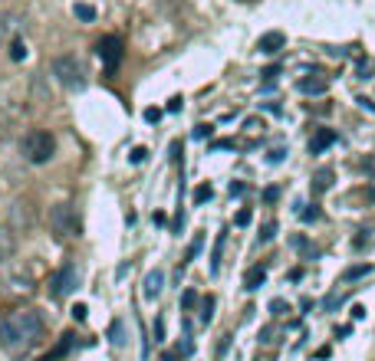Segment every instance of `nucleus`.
<instances>
[{"label": "nucleus", "instance_id": "nucleus-1", "mask_svg": "<svg viewBox=\"0 0 375 361\" xmlns=\"http://www.w3.org/2000/svg\"><path fill=\"white\" fill-rule=\"evenodd\" d=\"M46 322L36 309H17V312H7L0 319V345L7 351H23L33 348L36 341L43 339Z\"/></svg>", "mask_w": 375, "mask_h": 361}, {"label": "nucleus", "instance_id": "nucleus-2", "mask_svg": "<svg viewBox=\"0 0 375 361\" xmlns=\"http://www.w3.org/2000/svg\"><path fill=\"white\" fill-rule=\"evenodd\" d=\"M23 158L30 161V164H46V161L53 158L56 151V141L50 132H43V128H33V132H27L23 135Z\"/></svg>", "mask_w": 375, "mask_h": 361}, {"label": "nucleus", "instance_id": "nucleus-3", "mask_svg": "<svg viewBox=\"0 0 375 361\" xmlns=\"http://www.w3.org/2000/svg\"><path fill=\"white\" fill-rule=\"evenodd\" d=\"M53 76L66 89H83V85H86V69H83V63H79L76 56H56Z\"/></svg>", "mask_w": 375, "mask_h": 361}, {"label": "nucleus", "instance_id": "nucleus-4", "mask_svg": "<svg viewBox=\"0 0 375 361\" xmlns=\"http://www.w3.org/2000/svg\"><path fill=\"white\" fill-rule=\"evenodd\" d=\"M50 227L60 240H69V236H79V220H76V211L69 204H56L50 207Z\"/></svg>", "mask_w": 375, "mask_h": 361}, {"label": "nucleus", "instance_id": "nucleus-5", "mask_svg": "<svg viewBox=\"0 0 375 361\" xmlns=\"http://www.w3.org/2000/svg\"><path fill=\"white\" fill-rule=\"evenodd\" d=\"M76 283H79V273H76V266L73 263H66L60 266L53 273V279H50V296L53 299H66L69 292L76 289Z\"/></svg>", "mask_w": 375, "mask_h": 361}, {"label": "nucleus", "instance_id": "nucleus-6", "mask_svg": "<svg viewBox=\"0 0 375 361\" xmlns=\"http://www.w3.org/2000/svg\"><path fill=\"white\" fill-rule=\"evenodd\" d=\"M96 53L109 69H116V66L122 63V40H118V36H102V40L96 43Z\"/></svg>", "mask_w": 375, "mask_h": 361}, {"label": "nucleus", "instance_id": "nucleus-7", "mask_svg": "<svg viewBox=\"0 0 375 361\" xmlns=\"http://www.w3.org/2000/svg\"><path fill=\"white\" fill-rule=\"evenodd\" d=\"M296 89H300L303 96H322V92L329 89V76H320V73L303 76L300 83H296Z\"/></svg>", "mask_w": 375, "mask_h": 361}, {"label": "nucleus", "instance_id": "nucleus-8", "mask_svg": "<svg viewBox=\"0 0 375 361\" xmlns=\"http://www.w3.org/2000/svg\"><path fill=\"white\" fill-rule=\"evenodd\" d=\"M283 43H287V36H283V33H280V30H270V33H264V36H260L257 50H260V53H267V56H273L277 50H283Z\"/></svg>", "mask_w": 375, "mask_h": 361}, {"label": "nucleus", "instance_id": "nucleus-9", "mask_svg": "<svg viewBox=\"0 0 375 361\" xmlns=\"http://www.w3.org/2000/svg\"><path fill=\"white\" fill-rule=\"evenodd\" d=\"M329 145H336V132H332V128H320V132L313 135V141H310V151L313 155H322Z\"/></svg>", "mask_w": 375, "mask_h": 361}, {"label": "nucleus", "instance_id": "nucleus-10", "mask_svg": "<svg viewBox=\"0 0 375 361\" xmlns=\"http://www.w3.org/2000/svg\"><path fill=\"white\" fill-rule=\"evenodd\" d=\"M161 289H165V273L161 269H151L145 276V299H158Z\"/></svg>", "mask_w": 375, "mask_h": 361}, {"label": "nucleus", "instance_id": "nucleus-11", "mask_svg": "<svg viewBox=\"0 0 375 361\" xmlns=\"http://www.w3.org/2000/svg\"><path fill=\"white\" fill-rule=\"evenodd\" d=\"M13 250H17V240H13V234L7 230V227H0V263H4V260H11Z\"/></svg>", "mask_w": 375, "mask_h": 361}, {"label": "nucleus", "instance_id": "nucleus-12", "mask_svg": "<svg viewBox=\"0 0 375 361\" xmlns=\"http://www.w3.org/2000/svg\"><path fill=\"white\" fill-rule=\"evenodd\" d=\"M264 279H267V269L264 266H254V269H247V276H244V289H260L264 286Z\"/></svg>", "mask_w": 375, "mask_h": 361}, {"label": "nucleus", "instance_id": "nucleus-13", "mask_svg": "<svg viewBox=\"0 0 375 361\" xmlns=\"http://www.w3.org/2000/svg\"><path fill=\"white\" fill-rule=\"evenodd\" d=\"M326 187H332V171L326 168V171H316V180H313V191L320 194V191H326Z\"/></svg>", "mask_w": 375, "mask_h": 361}, {"label": "nucleus", "instance_id": "nucleus-14", "mask_svg": "<svg viewBox=\"0 0 375 361\" xmlns=\"http://www.w3.org/2000/svg\"><path fill=\"white\" fill-rule=\"evenodd\" d=\"M73 13H76V17H79V20H96V10H93V7H89V3H76V7H73Z\"/></svg>", "mask_w": 375, "mask_h": 361}, {"label": "nucleus", "instance_id": "nucleus-15", "mask_svg": "<svg viewBox=\"0 0 375 361\" xmlns=\"http://www.w3.org/2000/svg\"><path fill=\"white\" fill-rule=\"evenodd\" d=\"M211 316H214V299L207 296V299H201V322L204 325L211 322Z\"/></svg>", "mask_w": 375, "mask_h": 361}, {"label": "nucleus", "instance_id": "nucleus-16", "mask_svg": "<svg viewBox=\"0 0 375 361\" xmlns=\"http://www.w3.org/2000/svg\"><path fill=\"white\" fill-rule=\"evenodd\" d=\"M23 56H27V43H23V40H13L11 43V59H17V63H20Z\"/></svg>", "mask_w": 375, "mask_h": 361}, {"label": "nucleus", "instance_id": "nucleus-17", "mask_svg": "<svg viewBox=\"0 0 375 361\" xmlns=\"http://www.w3.org/2000/svg\"><path fill=\"white\" fill-rule=\"evenodd\" d=\"M211 184H201V187H198V191H194V204H204V201H211Z\"/></svg>", "mask_w": 375, "mask_h": 361}, {"label": "nucleus", "instance_id": "nucleus-18", "mask_svg": "<svg viewBox=\"0 0 375 361\" xmlns=\"http://www.w3.org/2000/svg\"><path fill=\"white\" fill-rule=\"evenodd\" d=\"M221 246H224V234H221V240H217V246H214V260H211V273H217V269H221Z\"/></svg>", "mask_w": 375, "mask_h": 361}, {"label": "nucleus", "instance_id": "nucleus-19", "mask_svg": "<svg viewBox=\"0 0 375 361\" xmlns=\"http://www.w3.org/2000/svg\"><path fill=\"white\" fill-rule=\"evenodd\" d=\"M194 306H198V292H194V289H188V292L182 296V309H194Z\"/></svg>", "mask_w": 375, "mask_h": 361}, {"label": "nucleus", "instance_id": "nucleus-20", "mask_svg": "<svg viewBox=\"0 0 375 361\" xmlns=\"http://www.w3.org/2000/svg\"><path fill=\"white\" fill-rule=\"evenodd\" d=\"M273 234H277V223H273V220L264 223V230H260V243H267V240H270Z\"/></svg>", "mask_w": 375, "mask_h": 361}, {"label": "nucleus", "instance_id": "nucleus-21", "mask_svg": "<svg viewBox=\"0 0 375 361\" xmlns=\"http://www.w3.org/2000/svg\"><path fill=\"white\" fill-rule=\"evenodd\" d=\"M369 269H372V266H355V269H349V273H346V283H349V279H359V276H365V273H369Z\"/></svg>", "mask_w": 375, "mask_h": 361}, {"label": "nucleus", "instance_id": "nucleus-22", "mask_svg": "<svg viewBox=\"0 0 375 361\" xmlns=\"http://www.w3.org/2000/svg\"><path fill=\"white\" fill-rule=\"evenodd\" d=\"M13 27H17V17H0V36H4V33H11Z\"/></svg>", "mask_w": 375, "mask_h": 361}, {"label": "nucleus", "instance_id": "nucleus-23", "mask_svg": "<svg viewBox=\"0 0 375 361\" xmlns=\"http://www.w3.org/2000/svg\"><path fill=\"white\" fill-rule=\"evenodd\" d=\"M300 217H303V220H316V217H320V211H316V207H306Z\"/></svg>", "mask_w": 375, "mask_h": 361}, {"label": "nucleus", "instance_id": "nucleus-24", "mask_svg": "<svg viewBox=\"0 0 375 361\" xmlns=\"http://www.w3.org/2000/svg\"><path fill=\"white\" fill-rule=\"evenodd\" d=\"M158 118H161L158 108H145V122H158Z\"/></svg>", "mask_w": 375, "mask_h": 361}, {"label": "nucleus", "instance_id": "nucleus-25", "mask_svg": "<svg viewBox=\"0 0 375 361\" xmlns=\"http://www.w3.org/2000/svg\"><path fill=\"white\" fill-rule=\"evenodd\" d=\"M250 223V211H240L237 213V227H247Z\"/></svg>", "mask_w": 375, "mask_h": 361}, {"label": "nucleus", "instance_id": "nucleus-26", "mask_svg": "<svg viewBox=\"0 0 375 361\" xmlns=\"http://www.w3.org/2000/svg\"><path fill=\"white\" fill-rule=\"evenodd\" d=\"M112 341H116V345H122V325H118V322L112 325Z\"/></svg>", "mask_w": 375, "mask_h": 361}, {"label": "nucleus", "instance_id": "nucleus-27", "mask_svg": "<svg viewBox=\"0 0 375 361\" xmlns=\"http://www.w3.org/2000/svg\"><path fill=\"white\" fill-rule=\"evenodd\" d=\"M145 155H149V151H145V148H135V151H132V161L139 164V161H145Z\"/></svg>", "mask_w": 375, "mask_h": 361}, {"label": "nucleus", "instance_id": "nucleus-28", "mask_svg": "<svg viewBox=\"0 0 375 361\" xmlns=\"http://www.w3.org/2000/svg\"><path fill=\"white\" fill-rule=\"evenodd\" d=\"M194 135H198V139H204V135H211V125H198V128H194Z\"/></svg>", "mask_w": 375, "mask_h": 361}, {"label": "nucleus", "instance_id": "nucleus-29", "mask_svg": "<svg viewBox=\"0 0 375 361\" xmlns=\"http://www.w3.org/2000/svg\"><path fill=\"white\" fill-rule=\"evenodd\" d=\"M73 316L83 322V319H86V306H76V309H73Z\"/></svg>", "mask_w": 375, "mask_h": 361}, {"label": "nucleus", "instance_id": "nucleus-30", "mask_svg": "<svg viewBox=\"0 0 375 361\" xmlns=\"http://www.w3.org/2000/svg\"><path fill=\"white\" fill-rule=\"evenodd\" d=\"M264 201H277V187H267V191H264Z\"/></svg>", "mask_w": 375, "mask_h": 361}, {"label": "nucleus", "instance_id": "nucleus-31", "mask_svg": "<svg viewBox=\"0 0 375 361\" xmlns=\"http://www.w3.org/2000/svg\"><path fill=\"white\" fill-rule=\"evenodd\" d=\"M178 108H182V99L175 96V99H172V102H168V112H178Z\"/></svg>", "mask_w": 375, "mask_h": 361}, {"label": "nucleus", "instance_id": "nucleus-32", "mask_svg": "<svg viewBox=\"0 0 375 361\" xmlns=\"http://www.w3.org/2000/svg\"><path fill=\"white\" fill-rule=\"evenodd\" d=\"M270 309H273V312H283V309H287V302H283V299H277V302H270Z\"/></svg>", "mask_w": 375, "mask_h": 361}, {"label": "nucleus", "instance_id": "nucleus-33", "mask_svg": "<svg viewBox=\"0 0 375 361\" xmlns=\"http://www.w3.org/2000/svg\"><path fill=\"white\" fill-rule=\"evenodd\" d=\"M161 361H178V351H165V358Z\"/></svg>", "mask_w": 375, "mask_h": 361}]
</instances>
